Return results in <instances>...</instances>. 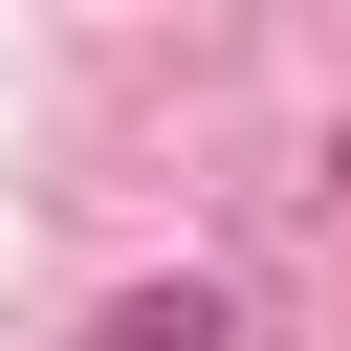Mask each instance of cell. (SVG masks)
Instances as JSON below:
<instances>
[{"label":"cell","instance_id":"1","mask_svg":"<svg viewBox=\"0 0 351 351\" xmlns=\"http://www.w3.org/2000/svg\"><path fill=\"white\" fill-rule=\"evenodd\" d=\"M88 351H241V285H197V263H176V285H132Z\"/></svg>","mask_w":351,"mask_h":351},{"label":"cell","instance_id":"2","mask_svg":"<svg viewBox=\"0 0 351 351\" xmlns=\"http://www.w3.org/2000/svg\"><path fill=\"white\" fill-rule=\"evenodd\" d=\"M307 197H329V219H351V110H329V154H307Z\"/></svg>","mask_w":351,"mask_h":351}]
</instances>
